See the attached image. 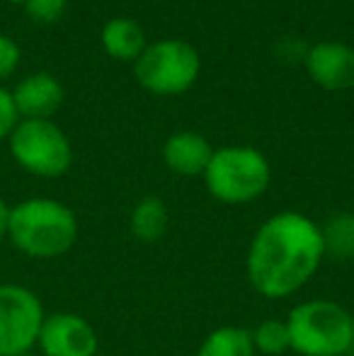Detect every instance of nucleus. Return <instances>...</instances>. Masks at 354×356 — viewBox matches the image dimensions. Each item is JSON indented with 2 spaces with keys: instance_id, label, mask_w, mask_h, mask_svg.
Here are the masks:
<instances>
[{
  "instance_id": "nucleus-14",
  "label": "nucleus",
  "mask_w": 354,
  "mask_h": 356,
  "mask_svg": "<svg viewBox=\"0 0 354 356\" xmlns=\"http://www.w3.org/2000/svg\"><path fill=\"white\" fill-rule=\"evenodd\" d=\"M197 356H257L248 327L221 325L202 339Z\"/></svg>"
},
{
  "instance_id": "nucleus-6",
  "label": "nucleus",
  "mask_w": 354,
  "mask_h": 356,
  "mask_svg": "<svg viewBox=\"0 0 354 356\" xmlns=\"http://www.w3.org/2000/svg\"><path fill=\"white\" fill-rule=\"evenodd\" d=\"M8 145L15 163L34 177H63L73 165V145L51 119L17 122L8 136Z\"/></svg>"
},
{
  "instance_id": "nucleus-9",
  "label": "nucleus",
  "mask_w": 354,
  "mask_h": 356,
  "mask_svg": "<svg viewBox=\"0 0 354 356\" xmlns=\"http://www.w3.org/2000/svg\"><path fill=\"white\" fill-rule=\"evenodd\" d=\"M306 71L316 85L330 92L354 88V49L342 42L313 44L303 56Z\"/></svg>"
},
{
  "instance_id": "nucleus-21",
  "label": "nucleus",
  "mask_w": 354,
  "mask_h": 356,
  "mask_svg": "<svg viewBox=\"0 0 354 356\" xmlns=\"http://www.w3.org/2000/svg\"><path fill=\"white\" fill-rule=\"evenodd\" d=\"M8 3H15V5H24L27 0H8Z\"/></svg>"
},
{
  "instance_id": "nucleus-10",
  "label": "nucleus",
  "mask_w": 354,
  "mask_h": 356,
  "mask_svg": "<svg viewBox=\"0 0 354 356\" xmlns=\"http://www.w3.org/2000/svg\"><path fill=\"white\" fill-rule=\"evenodd\" d=\"M15 109L22 119H51L63 104V85L51 73H32L15 85Z\"/></svg>"
},
{
  "instance_id": "nucleus-8",
  "label": "nucleus",
  "mask_w": 354,
  "mask_h": 356,
  "mask_svg": "<svg viewBox=\"0 0 354 356\" xmlns=\"http://www.w3.org/2000/svg\"><path fill=\"white\" fill-rule=\"evenodd\" d=\"M37 349L42 356H97L99 337L92 323L81 313L56 310L44 318Z\"/></svg>"
},
{
  "instance_id": "nucleus-5",
  "label": "nucleus",
  "mask_w": 354,
  "mask_h": 356,
  "mask_svg": "<svg viewBox=\"0 0 354 356\" xmlns=\"http://www.w3.org/2000/svg\"><path fill=\"white\" fill-rule=\"evenodd\" d=\"M202 73V56L189 42L163 39L143 49L134 61V75L138 85L151 95L175 97L194 88Z\"/></svg>"
},
{
  "instance_id": "nucleus-12",
  "label": "nucleus",
  "mask_w": 354,
  "mask_h": 356,
  "mask_svg": "<svg viewBox=\"0 0 354 356\" xmlns=\"http://www.w3.org/2000/svg\"><path fill=\"white\" fill-rule=\"evenodd\" d=\"M99 42L102 49L117 61H136L143 54V49L148 47L146 32L136 19L129 17H114L99 32Z\"/></svg>"
},
{
  "instance_id": "nucleus-16",
  "label": "nucleus",
  "mask_w": 354,
  "mask_h": 356,
  "mask_svg": "<svg viewBox=\"0 0 354 356\" xmlns=\"http://www.w3.org/2000/svg\"><path fill=\"white\" fill-rule=\"evenodd\" d=\"M250 337H252L255 354L282 356V354L291 352V337H289L287 320H279V318L262 320L260 325H255V327L250 330Z\"/></svg>"
},
{
  "instance_id": "nucleus-13",
  "label": "nucleus",
  "mask_w": 354,
  "mask_h": 356,
  "mask_svg": "<svg viewBox=\"0 0 354 356\" xmlns=\"http://www.w3.org/2000/svg\"><path fill=\"white\" fill-rule=\"evenodd\" d=\"M168 225H170V213H168L166 202L158 197L138 199L129 216V230L143 245H153L166 238Z\"/></svg>"
},
{
  "instance_id": "nucleus-17",
  "label": "nucleus",
  "mask_w": 354,
  "mask_h": 356,
  "mask_svg": "<svg viewBox=\"0 0 354 356\" xmlns=\"http://www.w3.org/2000/svg\"><path fill=\"white\" fill-rule=\"evenodd\" d=\"M68 0H27L24 10H27L29 19L42 24H51L56 19H61V15L66 13Z\"/></svg>"
},
{
  "instance_id": "nucleus-18",
  "label": "nucleus",
  "mask_w": 354,
  "mask_h": 356,
  "mask_svg": "<svg viewBox=\"0 0 354 356\" xmlns=\"http://www.w3.org/2000/svg\"><path fill=\"white\" fill-rule=\"evenodd\" d=\"M19 47L15 39H10L8 34H0V80L10 78L15 73V68L19 66Z\"/></svg>"
},
{
  "instance_id": "nucleus-19",
  "label": "nucleus",
  "mask_w": 354,
  "mask_h": 356,
  "mask_svg": "<svg viewBox=\"0 0 354 356\" xmlns=\"http://www.w3.org/2000/svg\"><path fill=\"white\" fill-rule=\"evenodd\" d=\"M17 122H19V114H17V109H15L13 95L5 88H0V141L13 134Z\"/></svg>"
},
{
  "instance_id": "nucleus-15",
  "label": "nucleus",
  "mask_w": 354,
  "mask_h": 356,
  "mask_svg": "<svg viewBox=\"0 0 354 356\" xmlns=\"http://www.w3.org/2000/svg\"><path fill=\"white\" fill-rule=\"evenodd\" d=\"M323 245H325V257L350 262L354 259V211H342L328 218L321 225Z\"/></svg>"
},
{
  "instance_id": "nucleus-4",
  "label": "nucleus",
  "mask_w": 354,
  "mask_h": 356,
  "mask_svg": "<svg viewBox=\"0 0 354 356\" xmlns=\"http://www.w3.org/2000/svg\"><path fill=\"white\" fill-rule=\"evenodd\" d=\"M202 177L216 202L226 207H246L267 192L272 182V168L257 148L223 145L214 148L209 168Z\"/></svg>"
},
{
  "instance_id": "nucleus-11",
  "label": "nucleus",
  "mask_w": 354,
  "mask_h": 356,
  "mask_svg": "<svg viewBox=\"0 0 354 356\" xmlns=\"http://www.w3.org/2000/svg\"><path fill=\"white\" fill-rule=\"evenodd\" d=\"M214 148L202 134L177 131L163 143V163L179 177H199L209 168Z\"/></svg>"
},
{
  "instance_id": "nucleus-23",
  "label": "nucleus",
  "mask_w": 354,
  "mask_h": 356,
  "mask_svg": "<svg viewBox=\"0 0 354 356\" xmlns=\"http://www.w3.org/2000/svg\"><path fill=\"white\" fill-rule=\"evenodd\" d=\"M27 356H32V354H27Z\"/></svg>"
},
{
  "instance_id": "nucleus-20",
  "label": "nucleus",
  "mask_w": 354,
  "mask_h": 356,
  "mask_svg": "<svg viewBox=\"0 0 354 356\" xmlns=\"http://www.w3.org/2000/svg\"><path fill=\"white\" fill-rule=\"evenodd\" d=\"M8 218H10V204L0 197V243L8 240Z\"/></svg>"
},
{
  "instance_id": "nucleus-22",
  "label": "nucleus",
  "mask_w": 354,
  "mask_h": 356,
  "mask_svg": "<svg viewBox=\"0 0 354 356\" xmlns=\"http://www.w3.org/2000/svg\"><path fill=\"white\" fill-rule=\"evenodd\" d=\"M352 323H354V310H352Z\"/></svg>"
},
{
  "instance_id": "nucleus-3",
  "label": "nucleus",
  "mask_w": 354,
  "mask_h": 356,
  "mask_svg": "<svg viewBox=\"0 0 354 356\" xmlns=\"http://www.w3.org/2000/svg\"><path fill=\"white\" fill-rule=\"evenodd\" d=\"M284 320L291 337V352L298 356H347L354 352L352 310L337 300H301Z\"/></svg>"
},
{
  "instance_id": "nucleus-2",
  "label": "nucleus",
  "mask_w": 354,
  "mask_h": 356,
  "mask_svg": "<svg viewBox=\"0 0 354 356\" xmlns=\"http://www.w3.org/2000/svg\"><path fill=\"white\" fill-rule=\"evenodd\" d=\"M8 240L19 254L39 262L58 259L78 240V216L51 197H29L10 207Z\"/></svg>"
},
{
  "instance_id": "nucleus-7",
  "label": "nucleus",
  "mask_w": 354,
  "mask_h": 356,
  "mask_svg": "<svg viewBox=\"0 0 354 356\" xmlns=\"http://www.w3.org/2000/svg\"><path fill=\"white\" fill-rule=\"evenodd\" d=\"M47 318L44 303L22 284H0V356H27L37 349Z\"/></svg>"
},
{
  "instance_id": "nucleus-1",
  "label": "nucleus",
  "mask_w": 354,
  "mask_h": 356,
  "mask_svg": "<svg viewBox=\"0 0 354 356\" xmlns=\"http://www.w3.org/2000/svg\"><path fill=\"white\" fill-rule=\"evenodd\" d=\"M325 259L321 223L306 213L279 211L255 230L246 254V274L267 300L298 293Z\"/></svg>"
}]
</instances>
